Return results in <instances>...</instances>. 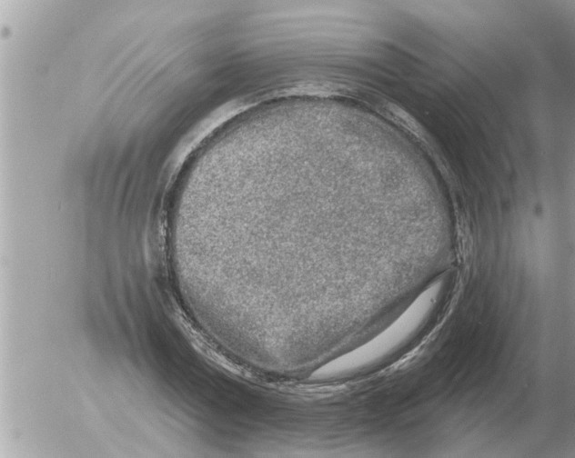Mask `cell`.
Returning <instances> with one entry per match:
<instances>
[{"mask_svg": "<svg viewBox=\"0 0 575 458\" xmlns=\"http://www.w3.org/2000/svg\"><path fill=\"white\" fill-rule=\"evenodd\" d=\"M439 284L431 285L384 332L366 344L330 361L313 373L316 379L343 375L362 368L399 344L425 320L436 304Z\"/></svg>", "mask_w": 575, "mask_h": 458, "instance_id": "6da1fadb", "label": "cell"}]
</instances>
